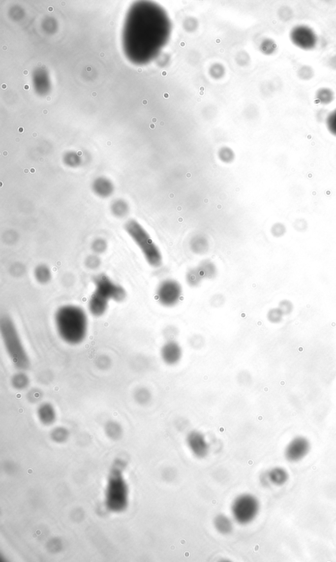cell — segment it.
I'll list each match as a JSON object with an SVG mask.
<instances>
[{
	"mask_svg": "<svg viewBox=\"0 0 336 562\" xmlns=\"http://www.w3.org/2000/svg\"><path fill=\"white\" fill-rule=\"evenodd\" d=\"M204 280L197 267L189 268L186 274V281L187 285L192 288H197L201 285Z\"/></svg>",
	"mask_w": 336,
	"mask_h": 562,
	"instance_id": "cell-18",
	"label": "cell"
},
{
	"mask_svg": "<svg viewBox=\"0 0 336 562\" xmlns=\"http://www.w3.org/2000/svg\"><path fill=\"white\" fill-rule=\"evenodd\" d=\"M182 288L179 282L173 279L162 281L156 290V298L162 306L172 308L181 301Z\"/></svg>",
	"mask_w": 336,
	"mask_h": 562,
	"instance_id": "cell-6",
	"label": "cell"
},
{
	"mask_svg": "<svg viewBox=\"0 0 336 562\" xmlns=\"http://www.w3.org/2000/svg\"><path fill=\"white\" fill-rule=\"evenodd\" d=\"M326 126L329 132L336 137V109L333 110L327 117Z\"/></svg>",
	"mask_w": 336,
	"mask_h": 562,
	"instance_id": "cell-26",
	"label": "cell"
},
{
	"mask_svg": "<svg viewBox=\"0 0 336 562\" xmlns=\"http://www.w3.org/2000/svg\"><path fill=\"white\" fill-rule=\"evenodd\" d=\"M29 88H30V87H29V85H24V89H29Z\"/></svg>",
	"mask_w": 336,
	"mask_h": 562,
	"instance_id": "cell-34",
	"label": "cell"
},
{
	"mask_svg": "<svg viewBox=\"0 0 336 562\" xmlns=\"http://www.w3.org/2000/svg\"><path fill=\"white\" fill-rule=\"evenodd\" d=\"M283 313L278 308L270 309L267 313V319L272 324H279L283 320Z\"/></svg>",
	"mask_w": 336,
	"mask_h": 562,
	"instance_id": "cell-24",
	"label": "cell"
},
{
	"mask_svg": "<svg viewBox=\"0 0 336 562\" xmlns=\"http://www.w3.org/2000/svg\"><path fill=\"white\" fill-rule=\"evenodd\" d=\"M310 449V442L308 439L302 436L296 437L286 447L285 457L290 462H298L306 457Z\"/></svg>",
	"mask_w": 336,
	"mask_h": 562,
	"instance_id": "cell-9",
	"label": "cell"
},
{
	"mask_svg": "<svg viewBox=\"0 0 336 562\" xmlns=\"http://www.w3.org/2000/svg\"><path fill=\"white\" fill-rule=\"evenodd\" d=\"M125 466L123 460H117L110 472L105 503L107 509L112 512H123L128 507V487L123 476Z\"/></svg>",
	"mask_w": 336,
	"mask_h": 562,
	"instance_id": "cell-2",
	"label": "cell"
},
{
	"mask_svg": "<svg viewBox=\"0 0 336 562\" xmlns=\"http://www.w3.org/2000/svg\"><path fill=\"white\" fill-rule=\"evenodd\" d=\"M24 75H28V71H24Z\"/></svg>",
	"mask_w": 336,
	"mask_h": 562,
	"instance_id": "cell-35",
	"label": "cell"
},
{
	"mask_svg": "<svg viewBox=\"0 0 336 562\" xmlns=\"http://www.w3.org/2000/svg\"><path fill=\"white\" fill-rule=\"evenodd\" d=\"M89 71H91V68H87V71H89Z\"/></svg>",
	"mask_w": 336,
	"mask_h": 562,
	"instance_id": "cell-36",
	"label": "cell"
},
{
	"mask_svg": "<svg viewBox=\"0 0 336 562\" xmlns=\"http://www.w3.org/2000/svg\"><path fill=\"white\" fill-rule=\"evenodd\" d=\"M94 191L98 193L99 196H107L111 194L112 191V185L109 180L99 178L95 181L94 184Z\"/></svg>",
	"mask_w": 336,
	"mask_h": 562,
	"instance_id": "cell-19",
	"label": "cell"
},
{
	"mask_svg": "<svg viewBox=\"0 0 336 562\" xmlns=\"http://www.w3.org/2000/svg\"><path fill=\"white\" fill-rule=\"evenodd\" d=\"M279 308L283 313L284 316L288 315L292 312L294 306L289 300H283L280 302Z\"/></svg>",
	"mask_w": 336,
	"mask_h": 562,
	"instance_id": "cell-28",
	"label": "cell"
},
{
	"mask_svg": "<svg viewBox=\"0 0 336 562\" xmlns=\"http://www.w3.org/2000/svg\"><path fill=\"white\" fill-rule=\"evenodd\" d=\"M218 158L224 164H231L235 159V153L229 147H223L219 150Z\"/></svg>",
	"mask_w": 336,
	"mask_h": 562,
	"instance_id": "cell-22",
	"label": "cell"
},
{
	"mask_svg": "<svg viewBox=\"0 0 336 562\" xmlns=\"http://www.w3.org/2000/svg\"><path fill=\"white\" fill-rule=\"evenodd\" d=\"M225 297L222 295L216 294L213 295L211 299V305L216 307V308L220 307L225 303Z\"/></svg>",
	"mask_w": 336,
	"mask_h": 562,
	"instance_id": "cell-31",
	"label": "cell"
},
{
	"mask_svg": "<svg viewBox=\"0 0 336 562\" xmlns=\"http://www.w3.org/2000/svg\"><path fill=\"white\" fill-rule=\"evenodd\" d=\"M137 399L141 403L145 402L150 398V394L148 390L145 389L139 390L136 394Z\"/></svg>",
	"mask_w": 336,
	"mask_h": 562,
	"instance_id": "cell-32",
	"label": "cell"
},
{
	"mask_svg": "<svg viewBox=\"0 0 336 562\" xmlns=\"http://www.w3.org/2000/svg\"><path fill=\"white\" fill-rule=\"evenodd\" d=\"M0 331L7 353L17 369L26 370L30 366V360L20 337L17 327L8 316L0 320Z\"/></svg>",
	"mask_w": 336,
	"mask_h": 562,
	"instance_id": "cell-3",
	"label": "cell"
},
{
	"mask_svg": "<svg viewBox=\"0 0 336 562\" xmlns=\"http://www.w3.org/2000/svg\"><path fill=\"white\" fill-rule=\"evenodd\" d=\"M289 478L287 471L281 467H274L268 472L265 476L267 482L271 483L276 486L285 485Z\"/></svg>",
	"mask_w": 336,
	"mask_h": 562,
	"instance_id": "cell-14",
	"label": "cell"
},
{
	"mask_svg": "<svg viewBox=\"0 0 336 562\" xmlns=\"http://www.w3.org/2000/svg\"><path fill=\"white\" fill-rule=\"evenodd\" d=\"M197 342L198 343V345H199V347H202V345H203L202 338L200 337L199 336L197 335H197L193 336V337H192L191 339L190 343H191V346H193L194 348H195L196 345H197Z\"/></svg>",
	"mask_w": 336,
	"mask_h": 562,
	"instance_id": "cell-33",
	"label": "cell"
},
{
	"mask_svg": "<svg viewBox=\"0 0 336 562\" xmlns=\"http://www.w3.org/2000/svg\"><path fill=\"white\" fill-rule=\"evenodd\" d=\"M161 357L169 365L177 364L182 358V351L180 345L175 340H168L162 346Z\"/></svg>",
	"mask_w": 336,
	"mask_h": 562,
	"instance_id": "cell-11",
	"label": "cell"
},
{
	"mask_svg": "<svg viewBox=\"0 0 336 562\" xmlns=\"http://www.w3.org/2000/svg\"><path fill=\"white\" fill-rule=\"evenodd\" d=\"M258 498L251 494H242L234 498L231 505L234 520L242 525H247L255 520L259 511Z\"/></svg>",
	"mask_w": 336,
	"mask_h": 562,
	"instance_id": "cell-5",
	"label": "cell"
},
{
	"mask_svg": "<svg viewBox=\"0 0 336 562\" xmlns=\"http://www.w3.org/2000/svg\"><path fill=\"white\" fill-rule=\"evenodd\" d=\"M316 99L322 105H328L333 101V92L328 88H321L316 93Z\"/></svg>",
	"mask_w": 336,
	"mask_h": 562,
	"instance_id": "cell-21",
	"label": "cell"
},
{
	"mask_svg": "<svg viewBox=\"0 0 336 562\" xmlns=\"http://www.w3.org/2000/svg\"><path fill=\"white\" fill-rule=\"evenodd\" d=\"M49 11H52V8H49Z\"/></svg>",
	"mask_w": 336,
	"mask_h": 562,
	"instance_id": "cell-38",
	"label": "cell"
},
{
	"mask_svg": "<svg viewBox=\"0 0 336 562\" xmlns=\"http://www.w3.org/2000/svg\"><path fill=\"white\" fill-rule=\"evenodd\" d=\"M55 323L58 335L68 344H80L86 337L88 319L86 313L81 307H60L55 313Z\"/></svg>",
	"mask_w": 336,
	"mask_h": 562,
	"instance_id": "cell-1",
	"label": "cell"
},
{
	"mask_svg": "<svg viewBox=\"0 0 336 562\" xmlns=\"http://www.w3.org/2000/svg\"><path fill=\"white\" fill-rule=\"evenodd\" d=\"M209 241L206 236L202 234H195L189 241V247L194 254L202 256L206 254L209 249Z\"/></svg>",
	"mask_w": 336,
	"mask_h": 562,
	"instance_id": "cell-13",
	"label": "cell"
},
{
	"mask_svg": "<svg viewBox=\"0 0 336 562\" xmlns=\"http://www.w3.org/2000/svg\"><path fill=\"white\" fill-rule=\"evenodd\" d=\"M106 432L110 438L113 439H118L121 434L120 426L118 424L112 423V422L107 424Z\"/></svg>",
	"mask_w": 336,
	"mask_h": 562,
	"instance_id": "cell-23",
	"label": "cell"
},
{
	"mask_svg": "<svg viewBox=\"0 0 336 562\" xmlns=\"http://www.w3.org/2000/svg\"><path fill=\"white\" fill-rule=\"evenodd\" d=\"M214 527L218 532L223 535L231 534L233 530V521L224 514H219L213 521Z\"/></svg>",
	"mask_w": 336,
	"mask_h": 562,
	"instance_id": "cell-16",
	"label": "cell"
},
{
	"mask_svg": "<svg viewBox=\"0 0 336 562\" xmlns=\"http://www.w3.org/2000/svg\"><path fill=\"white\" fill-rule=\"evenodd\" d=\"M187 445L193 455L198 459H203L208 454L209 444L204 435L198 431H192L187 435Z\"/></svg>",
	"mask_w": 336,
	"mask_h": 562,
	"instance_id": "cell-10",
	"label": "cell"
},
{
	"mask_svg": "<svg viewBox=\"0 0 336 562\" xmlns=\"http://www.w3.org/2000/svg\"><path fill=\"white\" fill-rule=\"evenodd\" d=\"M35 277L40 283L46 284L51 278V270L46 265L38 266L35 270Z\"/></svg>",
	"mask_w": 336,
	"mask_h": 562,
	"instance_id": "cell-20",
	"label": "cell"
},
{
	"mask_svg": "<svg viewBox=\"0 0 336 562\" xmlns=\"http://www.w3.org/2000/svg\"><path fill=\"white\" fill-rule=\"evenodd\" d=\"M125 227L128 235L141 251L148 265L155 268L161 267L163 264L161 251L143 226L137 221L131 220L126 223Z\"/></svg>",
	"mask_w": 336,
	"mask_h": 562,
	"instance_id": "cell-4",
	"label": "cell"
},
{
	"mask_svg": "<svg viewBox=\"0 0 336 562\" xmlns=\"http://www.w3.org/2000/svg\"><path fill=\"white\" fill-rule=\"evenodd\" d=\"M68 435H69V434H68L67 431L63 428H56L52 432V438L57 442H64L65 440H67Z\"/></svg>",
	"mask_w": 336,
	"mask_h": 562,
	"instance_id": "cell-27",
	"label": "cell"
},
{
	"mask_svg": "<svg viewBox=\"0 0 336 562\" xmlns=\"http://www.w3.org/2000/svg\"><path fill=\"white\" fill-rule=\"evenodd\" d=\"M177 329L175 327L170 326L164 329V335L167 338L168 341V340H174V338L177 337Z\"/></svg>",
	"mask_w": 336,
	"mask_h": 562,
	"instance_id": "cell-29",
	"label": "cell"
},
{
	"mask_svg": "<svg viewBox=\"0 0 336 562\" xmlns=\"http://www.w3.org/2000/svg\"><path fill=\"white\" fill-rule=\"evenodd\" d=\"M28 379L24 374H18L13 378V385L18 389H22L27 387Z\"/></svg>",
	"mask_w": 336,
	"mask_h": 562,
	"instance_id": "cell-25",
	"label": "cell"
},
{
	"mask_svg": "<svg viewBox=\"0 0 336 562\" xmlns=\"http://www.w3.org/2000/svg\"><path fill=\"white\" fill-rule=\"evenodd\" d=\"M95 292L98 293L105 299L115 302H123L127 297L125 289L105 274H101L94 278Z\"/></svg>",
	"mask_w": 336,
	"mask_h": 562,
	"instance_id": "cell-7",
	"label": "cell"
},
{
	"mask_svg": "<svg viewBox=\"0 0 336 562\" xmlns=\"http://www.w3.org/2000/svg\"><path fill=\"white\" fill-rule=\"evenodd\" d=\"M38 417L43 424L49 425L53 423L56 419V413L51 404H43L38 411Z\"/></svg>",
	"mask_w": 336,
	"mask_h": 562,
	"instance_id": "cell-17",
	"label": "cell"
},
{
	"mask_svg": "<svg viewBox=\"0 0 336 562\" xmlns=\"http://www.w3.org/2000/svg\"><path fill=\"white\" fill-rule=\"evenodd\" d=\"M290 38L293 44L303 50H312L317 46V36L315 31L308 26L294 27L290 32Z\"/></svg>",
	"mask_w": 336,
	"mask_h": 562,
	"instance_id": "cell-8",
	"label": "cell"
},
{
	"mask_svg": "<svg viewBox=\"0 0 336 562\" xmlns=\"http://www.w3.org/2000/svg\"><path fill=\"white\" fill-rule=\"evenodd\" d=\"M93 96H97V93H96V92H94V93H93Z\"/></svg>",
	"mask_w": 336,
	"mask_h": 562,
	"instance_id": "cell-37",
	"label": "cell"
},
{
	"mask_svg": "<svg viewBox=\"0 0 336 562\" xmlns=\"http://www.w3.org/2000/svg\"><path fill=\"white\" fill-rule=\"evenodd\" d=\"M285 227L281 223H277V224L274 225L271 229V233L275 237L283 236L285 233Z\"/></svg>",
	"mask_w": 336,
	"mask_h": 562,
	"instance_id": "cell-30",
	"label": "cell"
},
{
	"mask_svg": "<svg viewBox=\"0 0 336 562\" xmlns=\"http://www.w3.org/2000/svg\"><path fill=\"white\" fill-rule=\"evenodd\" d=\"M109 300L94 292L90 298L88 307L92 315L94 317H100L107 312L109 308Z\"/></svg>",
	"mask_w": 336,
	"mask_h": 562,
	"instance_id": "cell-12",
	"label": "cell"
},
{
	"mask_svg": "<svg viewBox=\"0 0 336 562\" xmlns=\"http://www.w3.org/2000/svg\"><path fill=\"white\" fill-rule=\"evenodd\" d=\"M204 279L211 280L218 276L217 266L210 259H204L197 266Z\"/></svg>",
	"mask_w": 336,
	"mask_h": 562,
	"instance_id": "cell-15",
	"label": "cell"
}]
</instances>
